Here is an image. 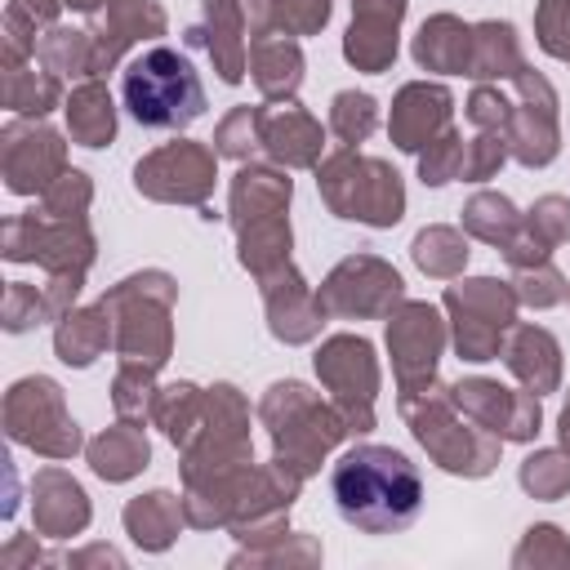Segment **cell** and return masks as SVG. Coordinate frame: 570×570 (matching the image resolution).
<instances>
[{
    "label": "cell",
    "mask_w": 570,
    "mask_h": 570,
    "mask_svg": "<svg viewBox=\"0 0 570 570\" xmlns=\"http://www.w3.org/2000/svg\"><path fill=\"white\" fill-rule=\"evenodd\" d=\"M85 454H89V468H94L102 481H129L134 472L147 468L151 445H147L142 423L120 419V423H111L107 432H98V436L85 445Z\"/></svg>",
    "instance_id": "29"
},
{
    "label": "cell",
    "mask_w": 570,
    "mask_h": 570,
    "mask_svg": "<svg viewBox=\"0 0 570 570\" xmlns=\"http://www.w3.org/2000/svg\"><path fill=\"white\" fill-rule=\"evenodd\" d=\"M330 494L347 525L361 534H396L423 508L419 468L392 445H352L330 468Z\"/></svg>",
    "instance_id": "1"
},
{
    "label": "cell",
    "mask_w": 570,
    "mask_h": 570,
    "mask_svg": "<svg viewBox=\"0 0 570 570\" xmlns=\"http://www.w3.org/2000/svg\"><path fill=\"white\" fill-rule=\"evenodd\" d=\"M512 98L508 94H499L494 85H476L472 89V98H468V120L476 125V129H485V134H503L508 138V125H512Z\"/></svg>",
    "instance_id": "51"
},
{
    "label": "cell",
    "mask_w": 570,
    "mask_h": 570,
    "mask_svg": "<svg viewBox=\"0 0 570 570\" xmlns=\"http://www.w3.org/2000/svg\"><path fill=\"white\" fill-rule=\"evenodd\" d=\"M80 561H111V566H120V557H116L111 548H89V552H80V557H71V566H80Z\"/></svg>",
    "instance_id": "54"
},
{
    "label": "cell",
    "mask_w": 570,
    "mask_h": 570,
    "mask_svg": "<svg viewBox=\"0 0 570 570\" xmlns=\"http://www.w3.org/2000/svg\"><path fill=\"white\" fill-rule=\"evenodd\" d=\"M445 312L454 325V347L463 361H494L517 321V289L494 276L459 281L445 289Z\"/></svg>",
    "instance_id": "7"
},
{
    "label": "cell",
    "mask_w": 570,
    "mask_h": 570,
    "mask_svg": "<svg viewBox=\"0 0 570 570\" xmlns=\"http://www.w3.org/2000/svg\"><path fill=\"white\" fill-rule=\"evenodd\" d=\"M530 561H557V566L570 561V543L561 539L557 525H530L525 530V543L512 552V566H530Z\"/></svg>",
    "instance_id": "53"
},
{
    "label": "cell",
    "mask_w": 570,
    "mask_h": 570,
    "mask_svg": "<svg viewBox=\"0 0 570 570\" xmlns=\"http://www.w3.org/2000/svg\"><path fill=\"white\" fill-rule=\"evenodd\" d=\"M463 151H468V142L454 129H445L441 138H432L419 151V178L428 187H445L450 178H463Z\"/></svg>",
    "instance_id": "46"
},
{
    "label": "cell",
    "mask_w": 570,
    "mask_h": 570,
    "mask_svg": "<svg viewBox=\"0 0 570 570\" xmlns=\"http://www.w3.org/2000/svg\"><path fill=\"white\" fill-rule=\"evenodd\" d=\"M187 512H183V499H174L169 490H151V494H138L125 503V530L134 543H142L147 552H160L174 543V534L183 530Z\"/></svg>",
    "instance_id": "31"
},
{
    "label": "cell",
    "mask_w": 570,
    "mask_h": 570,
    "mask_svg": "<svg viewBox=\"0 0 570 570\" xmlns=\"http://www.w3.org/2000/svg\"><path fill=\"white\" fill-rule=\"evenodd\" d=\"M512 272H517V276H512L517 303H530V307H557V303L570 294V285H566V276L552 267V258L530 263V267H512Z\"/></svg>",
    "instance_id": "45"
},
{
    "label": "cell",
    "mask_w": 570,
    "mask_h": 570,
    "mask_svg": "<svg viewBox=\"0 0 570 570\" xmlns=\"http://www.w3.org/2000/svg\"><path fill=\"white\" fill-rule=\"evenodd\" d=\"M330 22V0H272V31L312 36Z\"/></svg>",
    "instance_id": "50"
},
{
    "label": "cell",
    "mask_w": 570,
    "mask_h": 570,
    "mask_svg": "<svg viewBox=\"0 0 570 570\" xmlns=\"http://www.w3.org/2000/svg\"><path fill=\"white\" fill-rule=\"evenodd\" d=\"M561 445L570 450V401H566V410H561Z\"/></svg>",
    "instance_id": "56"
},
{
    "label": "cell",
    "mask_w": 570,
    "mask_h": 570,
    "mask_svg": "<svg viewBox=\"0 0 570 570\" xmlns=\"http://www.w3.org/2000/svg\"><path fill=\"white\" fill-rule=\"evenodd\" d=\"M468 49H472V27L459 22L454 13L428 18L414 36V62L428 71H463L468 76Z\"/></svg>",
    "instance_id": "32"
},
{
    "label": "cell",
    "mask_w": 570,
    "mask_h": 570,
    "mask_svg": "<svg viewBox=\"0 0 570 570\" xmlns=\"http://www.w3.org/2000/svg\"><path fill=\"white\" fill-rule=\"evenodd\" d=\"M40 321H58L53 307H49V294L45 285H27V281H9L4 289V330L9 334H22Z\"/></svg>",
    "instance_id": "47"
},
{
    "label": "cell",
    "mask_w": 570,
    "mask_h": 570,
    "mask_svg": "<svg viewBox=\"0 0 570 570\" xmlns=\"http://www.w3.org/2000/svg\"><path fill=\"white\" fill-rule=\"evenodd\" d=\"M58 0H9L4 4V62H27L36 58V40L53 27Z\"/></svg>",
    "instance_id": "35"
},
{
    "label": "cell",
    "mask_w": 570,
    "mask_h": 570,
    "mask_svg": "<svg viewBox=\"0 0 570 570\" xmlns=\"http://www.w3.org/2000/svg\"><path fill=\"white\" fill-rule=\"evenodd\" d=\"M450 111H454V98L445 85L414 80L396 94L392 116H387V134L401 151H423L432 138H441L450 129Z\"/></svg>",
    "instance_id": "21"
},
{
    "label": "cell",
    "mask_w": 570,
    "mask_h": 570,
    "mask_svg": "<svg viewBox=\"0 0 570 570\" xmlns=\"http://www.w3.org/2000/svg\"><path fill=\"white\" fill-rule=\"evenodd\" d=\"M151 374H156V370L120 365V374H116V383H111V405H116L120 419H134V423L151 419V405H156V392H160V387H151Z\"/></svg>",
    "instance_id": "44"
},
{
    "label": "cell",
    "mask_w": 570,
    "mask_h": 570,
    "mask_svg": "<svg viewBox=\"0 0 570 570\" xmlns=\"http://www.w3.org/2000/svg\"><path fill=\"white\" fill-rule=\"evenodd\" d=\"M214 156L218 151H209L205 142H191V138L165 142L134 165V187L151 200L205 205V196L214 191Z\"/></svg>",
    "instance_id": "13"
},
{
    "label": "cell",
    "mask_w": 570,
    "mask_h": 570,
    "mask_svg": "<svg viewBox=\"0 0 570 570\" xmlns=\"http://www.w3.org/2000/svg\"><path fill=\"white\" fill-rule=\"evenodd\" d=\"M62 111H67V134L80 147H107L116 138V102H111V94H107V85L98 76L76 85L67 94Z\"/></svg>",
    "instance_id": "30"
},
{
    "label": "cell",
    "mask_w": 570,
    "mask_h": 570,
    "mask_svg": "<svg viewBox=\"0 0 570 570\" xmlns=\"http://www.w3.org/2000/svg\"><path fill=\"white\" fill-rule=\"evenodd\" d=\"M263 147V107H232L214 129V151L227 160H249Z\"/></svg>",
    "instance_id": "42"
},
{
    "label": "cell",
    "mask_w": 570,
    "mask_h": 570,
    "mask_svg": "<svg viewBox=\"0 0 570 570\" xmlns=\"http://www.w3.org/2000/svg\"><path fill=\"white\" fill-rule=\"evenodd\" d=\"M410 254H414V263L428 272V276H459L463 267H468V240H463V232H454V227H423L419 236H414V245H410Z\"/></svg>",
    "instance_id": "40"
},
{
    "label": "cell",
    "mask_w": 570,
    "mask_h": 570,
    "mask_svg": "<svg viewBox=\"0 0 570 570\" xmlns=\"http://www.w3.org/2000/svg\"><path fill=\"white\" fill-rule=\"evenodd\" d=\"M174 281L165 272H138V276H125L120 285H111L102 294L107 312H111V325H116V352H120V365H142V370H160L169 361V347H174V325H169V312H174Z\"/></svg>",
    "instance_id": "4"
},
{
    "label": "cell",
    "mask_w": 570,
    "mask_h": 570,
    "mask_svg": "<svg viewBox=\"0 0 570 570\" xmlns=\"http://www.w3.org/2000/svg\"><path fill=\"white\" fill-rule=\"evenodd\" d=\"M512 80H517V107H512V125H508V151L525 169H543L557 156V147H561V134H557V89L534 67H521Z\"/></svg>",
    "instance_id": "15"
},
{
    "label": "cell",
    "mask_w": 570,
    "mask_h": 570,
    "mask_svg": "<svg viewBox=\"0 0 570 570\" xmlns=\"http://www.w3.org/2000/svg\"><path fill=\"white\" fill-rule=\"evenodd\" d=\"M289 191H294V183L281 169H272V165H240V174L232 178V227L245 232L258 218L285 214Z\"/></svg>",
    "instance_id": "27"
},
{
    "label": "cell",
    "mask_w": 570,
    "mask_h": 570,
    "mask_svg": "<svg viewBox=\"0 0 570 570\" xmlns=\"http://www.w3.org/2000/svg\"><path fill=\"white\" fill-rule=\"evenodd\" d=\"M521 490L534 499H561L570 490V454L561 450H539L521 463Z\"/></svg>",
    "instance_id": "43"
},
{
    "label": "cell",
    "mask_w": 570,
    "mask_h": 570,
    "mask_svg": "<svg viewBox=\"0 0 570 570\" xmlns=\"http://www.w3.org/2000/svg\"><path fill=\"white\" fill-rule=\"evenodd\" d=\"M249 76H254L263 98L294 102V94L303 85V49H298V40L285 36V31L254 36L249 40Z\"/></svg>",
    "instance_id": "25"
},
{
    "label": "cell",
    "mask_w": 570,
    "mask_h": 570,
    "mask_svg": "<svg viewBox=\"0 0 570 570\" xmlns=\"http://www.w3.org/2000/svg\"><path fill=\"white\" fill-rule=\"evenodd\" d=\"M258 285H263L267 330L281 343H307V338H316L325 312H321V298L307 289V281L294 272V263L272 267L267 276H258Z\"/></svg>",
    "instance_id": "17"
},
{
    "label": "cell",
    "mask_w": 570,
    "mask_h": 570,
    "mask_svg": "<svg viewBox=\"0 0 570 570\" xmlns=\"http://www.w3.org/2000/svg\"><path fill=\"white\" fill-rule=\"evenodd\" d=\"M508 156H512V151H508V138H503V134H485V129H476V138H472L468 151H463V178L485 183V178L499 174V165H503Z\"/></svg>",
    "instance_id": "52"
},
{
    "label": "cell",
    "mask_w": 570,
    "mask_h": 570,
    "mask_svg": "<svg viewBox=\"0 0 570 570\" xmlns=\"http://www.w3.org/2000/svg\"><path fill=\"white\" fill-rule=\"evenodd\" d=\"M258 419L267 423L272 432V445H276V459L289 463L298 476L316 472L321 459L347 436V423L343 414L334 410V401H321L312 387L285 379V383H272L263 405H258Z\"/></svg>",
    "instance_id": "3"
},
{
    "label": "cell",
    "mask_w": 570,
    "mask_h": 570,
    "mask_svg": "<svg viewBox=\"0 0 570 570\" xmlns=\"http://www.w3.org/2000/svg\"><path fill=\"white\" fill-rule=\"evenodd\" d=\"M405 0H352V27L343 36V58L356 71H387L396 62V31Z\"/></svg>",
    "instance_id": "20"
},
{
    "label": "cell",
    "mask_w": 570,
    "mask_h": 570,
    "mask_svg": "<svg viewBox=\"0 0 570 570\" xmlns=\"http://www.w3.org/2000/svg\"><path fill=\"white\" fill-rule=\"evenodd\" d=\"M525 67L521 58V45H517V31L512 22H476L472 27V49H468V76L472 80H499V76H517Z\"/></svg>",
    "instance_id": "33"
},
{
    "label": "cell",
    "mask_w": 570,
    "mask_h": 570,
    "mask_svg": "<svg viewBox=\"0 0 570 570\" xmlns=\"http://www.w3.org/2000/svg\"><path fill=\"white\" fill-rule=\"evenodd\" d=\"M566 240H570V200L566 196H539L534 209L521 214V232L512 236L503 258L512 267H530V263L552 258V249Z\"/></svg>",
    "instance_id": "26"
},
{
    "label": "cell",
    "mask_w": 570,
    "mask_h": 570,
    "mask_svg": "<svg viewBox=\"0 0 570 570\" xmlns=\"http://www.w3.org/2000/svg\"><path fill=\"white\" fill-rule=\"evenodd\" d=\"M249 22H245V9L240 0H200V22L187 31V45L205 49L214 71L236 85L245 71H249Z\"/></svg>",
    "instance_id": "18"
},
{
    "label": "cell",
    "mask_w": 570,
    "mask_h": 570,
    "mask_svg": "<svg viewBox=\"0 0 570 570\" xmlns=\"http://www.w3.org/2000/svg\"><path fill=\"white\" fill-rule=\"evenodd\" d=\"M107 343H116V325H111V312H107L102 298H98L94 307H71V312L58 321V330H53V352H58V361H62V365H76V370L94 365V361L107 352Z\"/></svg>",
    "instance_id": "28"
},
{
    "label": "cell",
    "mask_w": 570,
    "mask_h": 570,
    "mask_svg": "<svg viewBox=\"0 0 570 570\" xmlns=\"http://www.w3.org/2000/svg\"><path fill=\"white\" fill-rule=\"evenodd\" d=\"M31 512H36V530L49 539H67L89 525V499L80 481H71L62 468H40L31 476Z\"/></svg>",
    "instance_id": "23"
},
{
    "label": "cell",
    "mask_w": 570,
    "mask_h": 570,
    "mask_svg": "<svg viewBox=\"0 0 570 570\" xmlns=\"http://www.w3.org/2000/svg\"><path fill=\"white\" fill-rule=\"evenodd\" d=\"M240 236V267L254 272V276H267L272 267L289 263V218L276 214V218H258L249 223Z\"/></svg>",
    "instance_id": "38"
},
{
    "label": "cell",
    "mask_w": 570,
    "mask_h": 570,
    "mask_svg": "<svg viewBox=\"0 0 570 570\" xmlns=\"http://www.w3.org/2000/svg\"><path fill=\"white\" fill-rule=\"evenodd\" d=\"M4 258L40 263L45 272H85L94 263V232L85 218H53L45 209L4 223Z\"/></svg>",
    "instance_id": "10"
},
{
    "label": "cell",
    "mask_w": 570,
    "mask_h": 570,
    "mask_svg": "<svg viewBox=\"0 0 570 570\" xmlns=\"http://www.w3.org/2000/svg\"><path fill=\"white\" fill-rule=\"evenodd\" d=\"M151 419H156V428H165V436L174 445H187L205 419V392L196 383H169L156 392Z\"/></svg>",
    "instance_id": "37"
},
{
    "label": "cell",
    "mask_w": 570,
    "mask_h": 570,
    "mask_svg": "<svg viewBox=\"0 0 570 570\" xmlns=\"http://www.w3.org/2000/svg\"><path fill=\"white\" fill-rule=\"evenodd\" d=\"M534 40L543 53L570 62V0H539L534 9Z\"/></svg>",
    "instance_id": "48"
},
{
    "label": "cell",
    "mask_w": 570,
    "mask_h": 570,
    "mask_svg": "<svg viewBox=\"0 0 570 570\" xmlns=\"http://www.w3.org/2000/svg\"><path fill=\"white\" fill-rule=\"evenodd\" d=\"M374 125H379V102L370 94H356V89L334 94V102H330V129H334V138L343 147L365 142L374 134Z\"/></svg>",
    "instance_id": "41"
},
{
    "label": "cell",
    "mask_w": 570,
    "mask_h": 570,
    "mask_svg": "<svg viewBox=\"0 0 570 570\" xmlns=\"http://www.w3.org/2000/svg\"><path fill=\"white\" fill-rule=\"evenodd\" d=\"M58 4H67V9H76V13H98L102 0H58Z\"/></svg>",
    "instance_id": "55"
},
{
    "label": "cell",
    "mask_w": 570,
    "mask_h": 570,
    "mask_svg": "<svg viewBox=\"0 0 570 570\" xmlns=\"http://www.w3.org/2000/svg\"><path fill=\"white\" fill-rule=\"evenodd\" d=\"M316 298H321V312L338 316V321L392 316L405 303V281H401V272L392 263H383L374 254H352L325 276Z\"/></svg>",
    "instance_id": "11"
},
{
    "label": "cell",
    "mask_w": 570,
    "mask_h": 570,
    "mask_svg": "<svg viewBox=\"0 0 570 570\" xmlns=\"http://www.w3.org/2000/svg\"><path fill=\"white\" fill-rule=\"evenodd\" d=\"M387 352H392V370H396V401L423 396L428 387H436V361L445 352V321L432 303H401L387 316Z\"/></svg>",
    "instance_id": "12"
},
{
    "label": "cell",
    "mask_w": 570,
    "mask_h": 570,
    "mask_svg": "<svg viewBox=\"0 0 570 570\" xmlns=\"http://www.w3.org/2000/svg\"><path fill=\"white\" fill-rule=\"evenodd\" d=\"M120 98L142 129H187L205 111L196 67L169 45H151L138 58H129L120 76Z\"/></svg>",
    "instance_id": "2"
},
{
    "label": "cell",
    "mask_w": 570,
    "mask_h": 570,
    "mask_svg": "<svg viewBox=\"0 0 570 570\" xmlns=\"http://www.w3.org/2000/svg\"><path fill=\"white\" fill-rule=\"evenodd\" d=\"M89 200H94V187L80 169H67L49 191H40V209L53 218H85Z\"/></svg>",
    "instance_id": "49"
},
{
    "label": "cell",
    "mask_w": 570,
    "mask_h": 570,
    "mask_svg": "<svg viewBox=\"0 0 570 570\" xmlns=\"http://www.w3.org/2000/svg\"><path fill=\"white\" fill-rule=\"evenodd\" d=\"M321 147H325V129L298 102L263 107V151L272 160H281L285 169H307L321 165Z\"/></svg>",
    "instance_id": "22"
},
{
    "label": "cell",
    "mask_w": 570,
    "mask_h": 570,
    "mask_svg": "<svg viewBox=\"0 0 570 570\" xmlns=\"http://www.w3.org/2000/svg\"><path fill=\"white\" fill-rule=\"evenodd\" d=\"M454 405L499 441H530L539 432V396L534 392H512L494 379H459L450 383Z\"/></svg>",
    "instance_id": "16"
},
{
    "label": "cell",
    "mask_w": 570,
    "mask_h": 570,
    "mask_svg": "<svg viewBox=\"0 0 570 570\" xmlns=\"http://www.w3.org/2000/svg\"><path fill=\"white\" fill-rule=\"evenodd\" d=\"M94 36V76L120 62V53L138 40L165 36V9L156 0H107L89 27Z\"/></svg>",
    "instance_id": "19"
},
{
    "label": "cell",
    "mask_w": 570,
    "mask_h": 570,
    "mask_svg": "<svg viewBox=\"0 0 570 570\" xmlns=\"http://www.w3.org/2000/svg\"><path fill=\"white\" fill-rule=\"evenodd\" d=\"M0 169L13 196L49 191L67 174V142L40 120H9L0 134Z\"/></svg>",
    "instance_id": "14"
},
{
    "label": "cell",
    "mask_w": 570,
    "mask_h": 570,
    "mask_svg": "<svg viewBox=\"0 0 570 570\" xmlns=\"http://www.w3.org/2000/svg\"><path fill=\"white\" fill-rule=\"evenodd\" d=\"M414 441L454 476H485L494 463H499V436L476 428L450 396V387H428L423 396H410V401H396Z\"/></svg>",
    "instance_id": "6"
},
{
    "label": "cell",
    "mask_w": 570,
    "mask_h": 570,
    "mask_svg": "<svg viewBox=\"0 0 570 570\" xmlns=\"http://www.w3.org/2000/svg\"><path fill=\"white\" fill-rule=\"evenodd\" d=\"M36 58L45 62V71L53 76H94V36L89 31H71V27H49L36 40Z\"/></svg>",
    "instance_id": "39"
},
{
    "label": "cell",
    "mask_w": 570,
    "mask_h": 570,
    "mask_svg": "<svg viewBox=\"0 0 570 570\" xmlns=\"http://www.w3.org/2000/svg\"><path fill=\"white\" fill-rule=\"evenodd\" d=\"M0 98L13 116H27V120H40L49 107H58L62 98V76L53 71H36L27 62H4L0 71Z\"/></svg>",
    "instance_id": "34"
},
{
    "label": "cell",
    "mask_w": 570,
    "mask_h": 570,
    "mask_svg": "<svg viewBox=\"0 0 570 570\" xmlns=\"http://www.w3.org/2000/svg\"><path fill=\"white\" fill-rule=\"evenodd\" d=\"M4 432L9 441L45 454V459H71L80 450V428L67 414L62 387L45 374L18 379L4 396Z\"/></svg>",
    "instance_id": "8"
},
{
    "label": "cell",
    "mask_w": 570,
    "mask_h": 570,
    "mask_svg": "<svg viewBox=\"0 0 570 570\" xmlns=\"http://www.w3.org/2000/svg\"><path fill=\"white\" fill-rule=\"evenodd\" d=\"M503 365L534 396L557 392V383H561V347L543 325H512L503 338Z\"/></svg>",
    "instance_id": "24"
},
{
    "label": "cell",
    "mask_w": 570,
    "mask_h": 570,
    "mask_svg": "<svg viewBox=\"0 0 570 570\" xmlns=\"http://www.w3.org/2000/svg\"><path fill=\"white\" fill-rule=\"evenodd\" d=\"M316 187H321L330 214H338L347 223L396 227L401 214H405L401 174L379 156H361L356 147H343V151L325 156L321 169H316Z\"/></svg>",
    "instance_id": "5"
},
{
    "label": "cell",
    "mask_w": 570,
    "mask_h": 570,
    "mask_svg": "<svg viewBox=\"0 0 570 570\" xmlns=\"http://www.w3.org/2000/svg\"><path fill=\"white\" fill-rule=\"evenodd\" d=\"M463 232L476 236V240H485V245L508 249L512 236L521 232V214H517V205L503 191H476L463 205Z\"/></svg>",
    "instance_id": "36"
},
{
    "label": "cell",
    "mask_w": 570,
    "mask_h": 570,
    "mask_svg": "<svg viewBox=\"0 0 570 570\" xmlns=\"http://www.w3.org/2000/svg\"><path fill=\"white\" fill-rule=\"evenodd\" d=\"M316 374L330 387V401L343 414L347 432H370L374 428V396H379L374 347L356 334H334L316 347Z\"/></svg>",
    "instance_id": "9"
}]
</instances>
